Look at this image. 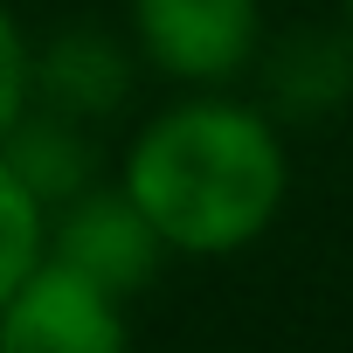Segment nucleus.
I'll list each match as a JSON object with an SVG mask.
<instances>
[{
	"label": "nucleus",
	"mask_w": 353,
	"mask_h": 353,
	"mask_svg": "<svg viewBox=\"0 0 353 353\" xmlns=\"http://www.w3.org/2000/svg\"><path fill=\"white\" fill-rule=\"evenodd\" d=\"M111 181L152 222L166 256H236L284 215L291 152L263 104L194 90L132 132Z\"/></svg>",
	"instance_id": "nucleus-1"
},
{
	"label": "nucleus",
	"mask_w": 353,
	"mask_h": 353,
	"mask_svg": "<svg viewBox=\"0 0 353 353\" xmlns=\"http://www.w3.org/2000/svg\"><path fill=\"white\" fill-rule=\"evenodd\" d=\"M125 42L166 83L222 90L263 49V0H125Z\"/></svg>",
	"instance_id": "nucleus-2"
},
{
	"label": "nucleus",
	"mask_w": 353,
	"mask_h": 353,
	"mask_svg": "<svg viewBox=\"0 0 353 353\" xmlns=\"http://www.w3.org/2000/svg\"><path fill=\"white\" fill-rule=\"evenodd\" d=\"M42 256L104 284L111 298H132L159 277L166 263V243L152 236V222L132 208V194L118 181H90L83 194L56 201L49 208V236H42Z\"/></svg>",
	"instance_id": "nucleus-3"
},
{
	"label": "nucleus",
	"mask_w": 353,
	"mask_h": 353,
	"mask_svg": "<svg viewBox=\"0 0 353 353\" xmlns=\"http://www.w3.org/2000/svg\"><path fill=\"white\" fill-rule=\"evenodd\" d=\"M0 353H132L125 298L42 256L0 305Z\"/></svg>",
	"instance_id": "nucleus-4"
},
{
	"label": "nucleus",
	"mask_w": 353,
	"mask_h": 353,
	"mask_svg": "<svg viewBox=\"0 0 353 353\" xmlns=\"http://www.w3.org/2000/svg\"><path fill=\"white\" fill-rule=\"evenodd\" d=\"M139 77V49L111 28H63L49 42H35V104L77 118V125H104L125 111Z\"/></svg>",
	"instance_id": "nucleus-5"
},
{
	"label": "nucleus",
	"mask_w": 353,
	"mask_h": 353,
	"mask_svg": "<svg viewBox=\"0 0 353 353\" xmlns=\"http://www.w3.org/2000/svg\"><path fill=\"white\" fill-rule=\"evenodd\" d=\"M256 83H263V111L270 118H332L353 97V42L346 28H291V35H263L256 49Z\"/></svg>",
	"instance_id": "nucleus-6"
},
{
	"label": "nucleus",
	"mask_w": 353,
	"mask_h": 353,
	"mask_svg": "<svg viewBox=\"0 0 353 353\" xmlns=\"http://www.w3.org/2000/svg\"><path fill=\"white\" fill-rule=\"evenodd\" d=\"M0 159H8V173H14L42 208L83 194L90 181H104V173H97V139H90V125H77V118H63V111H49V104H28L8 132H0Z\"/></svg>",
	"instance_id": "nucleus-7"
},
{
	"label": "nucleus",
	"mask_w": 353,
	"mask_h": 353,
	"mask_svg": "<svg viewBox=\"0 0 353 353\" xmlns=\"http://www.w3.org/2000/svg\"><path fill=\"white\" fill-rule=\"evenodd\" d=\"M42 236H49V208L8 173V159H0V305L42 263Z\"/></svg>",
	"instance_id": "nucleus-8"
},
{
	"label": "nucleus",
	"mask_w": 353,
	"mask_h": 353,
	"mask_svg": "<svg viewBox=\"0 0 353 353\" xmlns=\"http://www.w3.org/2000/svg\"><path fill=\"white\" fill-rule=\"evenodd\" d=\"M35 104V42L14 21V8L0 0V132Z\"/></svg>",
	"instance_id": "nucleus-9"
},
{
	"label": "nucleus",
	"mask_w": 353,
	"mask_h": 353,
	"mask_svg": "<svg viewBox=\"0 0 353 353\" xmlns=\"http://www.w3.org/2000/svg\"><path fill=\"white\" fill-rule=\"evenodd\" d=\"M339 28H346V42H353V0H346V21H339Z\"/></svg>",
	"instance_id": "nucleus-10"
}]
</instances>
